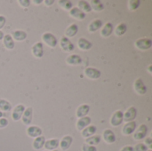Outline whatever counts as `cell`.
Returning <instances> with one entry per match:
<instances>
[{
	"mask_svg": "<svg viewBox=\"0 0 152 151\" xmlns=\"http://www.w3.org/2000/svg\"><path fill=\"white\" fill-rule=\"evenodd\" d=\"M42 39L43 41L49 46V47H52V48H54L57 44H58V40L57 38L55 37L54 35H53L52 33L50 32H45L42 35Z\"/></svg>",
	"mask_w": 152,
	"mask_h": 151,
	"instance_id": "1",
	"label": "cell"
},
{
	"mask_svg": "<svg viewBox=\"0 0 152 151\" xmlns=\"http://www.w3.org/2000/svg\"><path fill=\"white\" fill-rule=\"evenodd\" d=\"M148 133V127L146 125H141L138 128H136L134 133V139L135 141H141L146 138Z\"/></svg>",
	"mask_w": 152,
	"mask_h": 151,
	"instance_id": "2",
	"label": "cell"
},
{
	"mask_svg": "<svg viewBox=\"0 0 152 151\" xmlns=\"http://www.w3.org/2000/svg\"><path fill=\"white\" fill-rule=\"evenodd\" d=\"M137 117V109L135 107H130L123 115V121L128 123L134 121Z\"/></svg>",
	"mask_w": 152,
	"mask_h": 151,
	"instance_id": "3",
	"label": "cell"
},
{
	"mask_svg": "<svg viewBox=\"0 0 152 151\" xmlns=\"http://www.w3.org/2000/svg\"><path fill=\"white\" fill-rule=\"evenodd\" d=\"M123 115H124V112L121 110H117L116 112H114L113 115L111 116V118H110V125L114 127L122 125V123L124 122L123 121Z\"/></svg>",
	"mask_w": 152,
	"mask_h": 151,
	"instance_id": "4",
	"label": "cell"
},
{
	"mask_svg": "<svg viewBox=\"0 0 152 151\" xmlns=\"http://www.w3.org/2000/svg\"><path fill=\"white\" fill-rule=\"evenodd\" d=\"M152 45V41L148 38V37H143V38H140L135 42V46L142 51L145 50H149Z\"/></svg>",
	"mask_w": 152,
	"mask_h": 151,
	"instance_id": "5",
	"label": "cell"
},
{
	"mask_svg": "<svg viewBox=\"0 0 152 151\" xmlns=\"http://www.w3.org/2000/svg\"><path fill=\"white\" fill-rule=\"evenodd\" d=\"M60 44H61V49L64 51V52H67V53H70L74 50L75 46H74V44L66 36H62L60 40Z\"/></svg>",
	"mask_w": 152,
	"mask_h": 151,
	"instance_id": "6",
	"label": "cell"
},
{
	"mask_svg": "<svg viewBox=\"0 0 152 151\" xmlns=\"http://www.w3.org/2000/svg\"><path fill=\"white\" fill-rule=\"evenodd\" d=\"M85 75L86 76V77L90 78V79H93V80H95V79H98L101 77V71L95 68H86L85 69Z\"/></svg>",
	"mask_w": 152,
	"mask_h": 151,
	"instance_id": "7",
	"label": "cell"
},
{
	"mask_svg": "<svg viewBox=\"0 0 152 151\" xmlns=\"http://www.w3.org/2000/svg\"><path fill=\"white\" fill-rule=\"evenodd\" d=\"M136 128H137V124H136L135 121L128 122L124 125V127L122 129V133L124 135H126V136L131 135L135 132Z\"/></svg>",
	"mask_w": 152,
	"mask_h": 151,
	"instance_id": "8",
	"label": "cell"
},
{
	"mask_svg": "<svg viewBox=\"0 0 152 151\" xmlns=\"http://www.w3.org/2000/svg\"><path fill=\"white\" fill-rule=\"evenodd\" d=\"M25 109H26V108H25L24 105H22V104L17 105V106L13 109L12 113V120H13V121H19L20 119H21V117H22V115H23V112H24Z\"/></svg>",
	"mask_w": 152,
	"mask_h": 151,
	"instance_id": "9",
	"label": "cell"
},
{
	"mask_svg": "<svg viewBox=\"0 0 152 151\" xmlns=\"http://www.w3.org/2000/svg\"><path fill=\"white\" fill-rule=\"evenodd\" d=\"M32 117H33V109L31 107H28L25 109L23 115L21 117V121L25 125H29L32 122Z\"/></svg>",
	"mask_w": 152,
	"mask_h": 151,
	"instance_id": "10",
	"label": "cell"
},
{
	"mask_svg": "<svg viewBox=\"0 0 152 151\" xmlns=\"http://www.w3.org/2000/svg\"><path fill=\"white\" fill-rule=\"evenodd\" d=\"M134 90L140 95H144L147 93V86L143 83L142 78H138L134 82Z\"/></svg>",
	"mask_w": 152,
	"mask_h": 151,
	"instance_id": "11",
	"label": "cell"
},
{
	"mask_svg": "<svg viewBox=\"0 0 152 151\" xmlns=\"http://www.w3.org/2000/svg\"><path fill=\"white\" fill-rule=\"evenodd\" d=\"M102 138H103L104 142L108 144H113L117 141V137H116L114 132L110 129H106L103 131Z\"/></svg>",
	"mask_w": 152,
	"mask_h": 151,
	"instance_id": "12",
	"label": "cell"
},
{
	"mask_svg": "<svg viewBox=\"0 0 152 151\" xmlns=\"http://www.w3.org/2000/svg\"><path fill=\"white\" fill-rule=\"evenodd\" d=\"M31 52L32 54L36 57V58H42L44 55V45L41 42H37L35 44H33L32 48H31Z\"/></svg>",
	"mask_w": 152,
	"mask_h": 151,
	"instance_id": "13",
	"label": "cell"
},
{
	"mask_svg": "<svg viewBox=\"0 0 152 151\" xmlns=\"http://www.w3.org/2000/svg\"><path fill=\"white\" fill-rule=\"evenodd\" d=\"M72 142H73V138H72V136H70V135H66V136H64V137L61 140V142H60V143H59V146H60V148H61V150L66 151L70 148Z\"/></svg>",
	"mask_w": 152,
	"mask_h": 151,
	"instance_id": "14",
	"label": "cell"
},
{
	"mask_svg": "<svg viewBox=\"0 0 152 151\" xmlns=\"http://www.w3.org/2000/svg\"><path fill=\"white\" fill-rule=\"evenodd\" d=\"M43 133V131L40 127L36 126V125H31L28 126L27 129V134L30 137V138H37L38 136H41Z\"/></svg>",
	"mask_w": 152,
	"mask_h": 151,
	"instance_id": "15",
	"label": "cell"
},
{
	"mask_svg": "<svg viewBox=\"0 0 152 151\" xmlns=\"http://www.w3.org/2000/svg\"><path fill=\"white\" fill-rule=\"evenodd\" d=\"M92 122V119L91 117H81L77 120V129L78 131H83L86 127H87L88 125H90Z\"/></svg>",
	"mask_w": 152,
	"mask_h": 151,
	"instance_id": "16",
	"label": "cell"
},
{
	"mask_svg": "<svg viewBox=\"0 0 152 151\" xmlns=\"http://www.w3.org/2000/svg\"><path fill=\"white\" fill-rule=\"evenodd\" d=\"M59 143H60V141L58 139H50V140L45 141L44 148L47 151L55 150L59 147Z\"/></svg>",
	"mask_w": 152,
	"mask_h": 151,
	"instance_id": "17",
	"label": "cell"
},
{
	"mask_svg": "<svg viewBox=\"0 0 152 151\" xmlns=\"http://www.w3.org/2000/svg\"><path fill=\"white\" fill-rule=\"evenodd\" d=\"M69 15L78 20H83L86 18V13L83 12L81 10H79L77 7H73L69 11Z\"/></svg>",
	"mask_w": 152,
	"mask_h": 151,
	"instance_id": "18",
	"label": "cell"
},
{
	"mask_svg": "<svg viewBox=\"0 0 152 151\" xmlns=\"http://www.w3.org/2000/svg\"><path fill=\"white\" fill-rule=\"evenodd\" d=\"M102 20L100 19H95L89 25H88V31L91 33H94L97 30H99L101 28H102Z\"/></svg>",
	"mask_w": 152,
	"mask_h": 151,
	"instance_id": "19",
	"label": "cell"
},
{
	"mask_svg": "<svg viewBox=\"0 0 152 151\" xmlns=\"http://www.w3.org/2000/svg\"><path fill=\"white\" fill-rule=\"evenodd\" d=\"M77 45H78L79 49L80 50H83V51H88L93 46L92 43L89 40H87L86 38H84V37H81V38L78 39Z\"/></svg>",
	"mask_w": 152,
	"mask_h": 151,
	"instance_id": "20",
	"label": "cell"
},
{
	"mask_svg": "<svg viewBox=\"0 0 152 151\" xmlns=\"http://www.w3.org/2000/svg\"><path fill=\"white\" fill-rule=\"evenodd\" d=\"M66 62L69 65L77 66V65H79L82 63V58L77 54H71L66 59Z\"/></svg>",
	"mask_w": 152,
	"mask_h": 151,
	"instance_id": "21",
	"label": "cell"
},
{
	"mask_svg": "<svg viewBox=\"0 0 152 151\" xmlns=\"http://www.w3.org/2000/svg\"><path fill=\"white\" fill-rule=\"evenodd\" d=\"M90 111V107L89 105L87 104H83L81 106H79L77 109V117L78 118H81V117H85L87 116V114L89 113Z\"/></svg>",
	"mask_w": 152,
	"mask_h": 151,
	"instance_id": "22",
	"label": "cell"
},
{
	"mask_svg": "<svg viewBox=\"0 0 152 151\" xmlns=\"http://www.w3.org/2000/svg\"><path fill=\"white\" fill-rule=\"evenodd\" d=\"M45 142V138L42 135L38 136V137L35 138V140L32 143V147L35 150H40L41 149L44 148Z\"/></svg>",
	"mask_w": 152,
	"mask_h": 151,
	"instance_id": "23",
	"label": "cell"
},
{
	"mask_svg": "<svg viewBox=\"0 0 152 151\" xmlns=\"http://www.w3.org/2000/svg\"><path fill=\"white\" fill-rule=\"evenodd\" d=\"M96 131H97V128L95 125H88L83 131H81V135L86 139V138H89V137L94 135Z\"/></svg>",
	"mask_w": 152,
	"mask_h": 151,
	"instance_id": "24",
	"label": "cell"
},
{
	"mask_svg": "<svg viewBox=\"0 0 152 151\" xmlns=\"http://www.w3.org/2000/svg\"><path fill=\"white\" fill-rule=\"evenodd\" d=\"M3 43L7 50H12L15 46L14 40L12 39L11 35H4L3 37Z\"/></svg>",
	"mask_w": 152,
	"mask_h": 151,
	"instance_id": "25",
	"label": "cell"
},
{
	"mask_svg": "<svg viewBox=\"0 0 152 151\" xmlns=\"http://www.w3.org/2000/svg\"><path fill=\"white\" fill-rule=\"evenodd\" d=\"M112 32H113V25L110 22H108L102 28L101 36L103 37H108L111 35Z\"/></svg>",
	"mask_w": 152,
	"mask_h": 151,
	"instance_id": "26",
	"label": "cell"
},
{
	"mask_svg": "<svg viewBox=\"0 0 152 151\" xmlns=\"http://www.w3.org/2000/svg\"><path fill=\"white\" fill-rule=\"evenodd\" d=\"M11 36L12 37L13 40H17V41L20 42L27 38V33L23 30H15V31L12 32Z\"/></svg>",
	"mask_w": 152,
	"mask_h": 151,
	"instance_id": "27",
	"label": "cell"
},
{
	"mask_svg": "<svg viewBox=\"0 0 152 151\" xmlns=\"http://www.w3.org/2000/svg\"><path fill=\"white\" fill-rule=\"evenodd\" d=\"M89 4L92 10H94L95 12H101L104 9V4L100 0H91Z\"/></svg>",
	"mask_w": 152,
	"mask_h": 151,
	"instance_id": "28",
	"label": "cell"
},
{
	"mask_svg": "<svg viewBox=\"0 0 152 151\" xmlns=\"http://www.w3.org/2000/svg\"><path fill=\"white\" fill-rule=\"evenodd\" d=\"M77 31H78V27L77 24H71L65 31V34H66V37H73L75 36L77 34Z\"/></svg>",
	"mask_w": 152,
	"mask_h": 151,
	"instance_id": "29",
	"label": "cell"
},
{
	"mask_svg": "<svg viewBox=\"0 0 152 151\" xmlns=\"http://www.w3.org/2000/svg\"><path fill=\"white\" fill-rule=\"evenodd\" d=\"M102 141V137L100 135H93L89 138L86 139V143L91 146H97Z\"/></svg>",
	"mask_w": 152,
	"mask_h": 151,
	"instance_id": "30",
	"label": "cell"
},
{
	"mask_svg": "<svg viewBox=\"0 0 152 151\" xmlns=\"http://www.w3.org/2000/svg\"><path fill=\"white\" fill-rule=\"evenodd\" d=\"M78 9L79 10H81L83 12H92V8H91V6H90V4L88 3V2H86V1H85V0H81V1H78Z\"/></svg>",
	"mask_w": 152,
	"mask_h": 151,
	"instance_id": "31",
	"label": "cell"
},
{
	"mask_svg": "<svg viewBox=\"0 0 152 151\" xmlns=\"http://www.w3.org/2000/svg\"><path fill=\"white\" fill-rule=\"evenodd\" d=\"M127 30V27H126V24L125 23H120L117 26L116 29H115V34L116 36H123Z\"/></svg>",
	"mask_w": 152,
	"mask_h": 151,
	"instance_id": "32",
	"label": "cell"
},
{
	"mask_svg": "<svg viewBox=\"0 0 152 151\" xmlns=\"http://www.w3.org/2000/svg\"><path fill=\"white\" fill-rule=\"evenodd\" d=\"M0 109L4 112L11 111L12 104L9 101H7L6 100H0Z\"/></svg>",
	"mask_w": 152,
	"mask_h": 151,
	"instance_id": "33",
	"label": "cell"
},
{
	"mask_svg": "<svg viewBox=\"0 0 152 151\" xmlns=\"http://www.w3.org/2000/svg\"><path fill=\"white\" fill-rule=\"evenodd\" d=\"M58 3H59V4L61 5V7H62L64 10L70 11V10L73 8L72 2L69 1V0H61V1H59Z\"/></svg>",
	"mask_w": 152,
	"mask_h": 151,
	"instance_id": "34",
	"label": "cell"
},
{
	"mask_svg": "<svg viewBox=\"0 0 152 151\" xmlns=\"http://www.w3.org/2000/svg\"><path fill=\"white\" fill-rule=\"evenodd\" d=\"M141 2L139 0H130L128 1V7L131 11H135L140 7Z\"/></svg>",
	"mask_w": 152,
	"mask_h": 151,
	"instance_id": "35",
	"label": "cell"
},
{
	"mask_svg": "<svg viewBox=\"0 0 152 151\" xmlns=\"http://www.w3.org/2000/svg\"><path fill=\"white\" fill-rule=\"evenodd\" d=\"M133 150L134 151H148L149 149L148 147L144 144V143H138L136 144L134 147H133Z\"/></svg>",
	"mask_w": 152,
	"mask_h": 151,
	"instance_id": "36",
	"label": "cell"
},
{
	"mask_svg": "<svg viewBox=\"0 0 152 151\" xmlns=\"http://www.w3.org/2000/svg\"><path fill=\"white\" fill-rule=\"evenodd\" d=\"M82 151H97V148L95 146H91L86 143L82 145Z\"/></svg>",
	"mask_w": 152,
	"mask_h": 151,
	"instance_id": "37",
	"label": "cell"
},
{
	"mask_svg": "<svg viewBox=\"0 0 152 151\" xmlns=\"http://www.w3.org/2000/svg\"><path fill=\"white\" fill-rule=\"evenodd\" d=\"M18 2H19L20 5L21 7H24V8L28 7V6L30 5V4H31V2H30L29 0H19Z\"/></svg>",
	"mask_w": 152,
	"mask_h": 151,
	"instance_id": "38",
	"label": "cell"
},
{
	"mask_svg": "<svg viewBox=\"0 0 152 151\" xmlns=\"http://www.w3.org/2000/svg\"><path fill=\"white\" fill-rule=\"evenodd\" d=\"M8 125V120L4 117H0V129L5 128Z\"/></svg>",
	"mask_w": 152,
	"mask_h": 151,
	"instance_id": "39",
	"label": "cell"
},
{
	"mask_svg": "<svg viewBox=\"0 0 152 151\" xmlns=\"http://www.w3.org/2000/svg\"><path fill=\"white\" fill-rule=\"evenodd\" d=\"M147 147H148V149L149 150H151L152 149V139L151 137H149V138H146L145 139V143H144Z\"/></svg>",
	"mask_w": 152,
	"mask_h": 151,
	"instance_id": "40",
	"label": "cell"
},
{
	"mask_svg": "<svg viewBox=\"0 0 152 151\" xmlns=\"http://www.w3.org/2000/svg\"><path fill=\"white\" fill-rule=\"evenodd\" d=\"M5 22H6L5 17L3 15H0V29L4 28V26L5 25Z\"/></svg>",
	"mask_w": 152,
	"mask_h": 151,
	"instance_id": "41",
	"label": "cell"
},
{
	"mask_svg": "<svg viewBox=\"0 0 152 151\" xmlns=\"http://www.w3.org/2000/svg\"><path fill=\"white\" fill-rule=\"evenodd\" d=\"M120 151H134V150H133V147H132V146L127 145V146H125L124 148H122Z\"/></svg>",
	"mask_w": 152,
	"mask_h": 151,
	"instance_id": "42",
	"label": "cell"
},
{
	"mask_svg": "<svg viewBox=\"0 0 152 151\" xmlns=\"http://www.w3.org/2000/svg\"><path fill=\"white\" fill-rule=\"evenodd\" d=\"M44 3H45L46 5L50 6V5H52V4L54 3V1H53V0H45V1H44Z\"/></svg>",
	"mask_w": 152,
	"mask_h": 151,
	"instance_id": "43",
	"label": "cell"
},
{
	"mask_svg": "<svg viewBox=\"0 0 152 151\" xmlns=\"http://www.w3.org/2000/svg\"><path fill=\"white\" fill-rule=\"evenodd\" d=\"M32 3H34L36 4H40L41 3H43V0H33Z\"/></svg>",
	"mask_w": 152,
	"mask_h": 151,
	"instance_id": "44",
	"label": "cell"
},
{
	"mask_svg": "<svg viewBox=\"0 0 152 151\" xmlns=\"http://www.w3.org/2000/svg\"><path fill=\"white\" fill-rule=\"evenodd\" d=\"M4 36V33H3L2 31H0V40H2V39H3Z\"/></svg>",
	"mask_w": 152,
	"mask_h": 151,
	"instance_id": "45",
	"label": "cell"
},
{
	"mask_svg": "<svg viewBox=\"0 0 152 151\" xmlns=\"http://www.w3.org/2000/svg\"><path fill=\"white\" fill-rule=\"evenodd\" d=\"M151 68H152V65H150V66H149V71H150V73H152Z\"/></svg>",
	"mask_w": 152,
	"mask_h": 151,
	"instance_id": "46",
	"label": "cell"
},
{
	"mask_svg": "<svg viewBox=\"0 0 152 151\" xmlns=\"http://www.w3.org/2000/svg\"><path fill=\"white\" fill-rule=\"evenodd\" d=\"M53 151H59V150H53Z\"/></svg>",
	"mask_w": 152,
	"mask_h": 151,
	"instance_id": "47",
	"label": "cell"
},
{
	"mask_svg": "<svg viewBox=\"0 0 152 151\" xmlns=\"http://www.w3.org/2000/svg\"><path fill=\"white\" fill-rule=\"evenodd\" d=\"M148 151H152V150H148Z\"/></svg>",
	"mask_w": 152,
	"mask_h": 151,
	"instance_id": "48",
	"label": "cell"
},
{
	"mask_svg": "<svg viewBox=\"0 0 152 151\" xmlns=\"http://www.w3.org/2000/svg\"><path fill=\"white\" fill-rule=\"evenodd\" d=\"M45 151H47V150H45Z\"/></svg>",
	"mask_w": 152,
	"mask_h": 151,
	"instance_id": "49",
	"label": "cell"
}]
</instances>
